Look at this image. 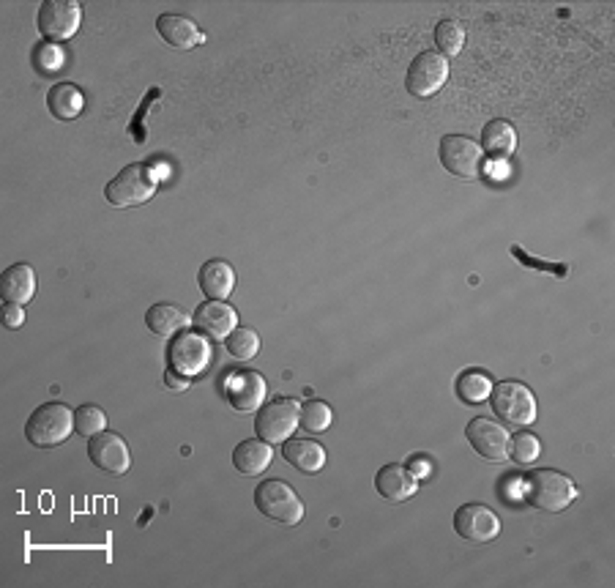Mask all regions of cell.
I'll return each mask as SVG.
<instances>
[{
  "label": "cell",
  "instance_id": "obj_28",
  "mask_svg": "<svg viewBox=\"0 0 615 588\" xmlns=\"http://www.w3.org/2000/svg\"><path fill=\"white\" fill-rule=\"evenodd\" d=\"M435 44L443 58L446 55H457L465 47V28L457 20H443L435 25Z\"/></svg>",
  "mask_w": 615,
  "mask_h": 588
},
{
  "label": "cell",
  "instance_id": "obj_30",
  "mask_svg": "<svg viewBox=\"0 0 615 588\" xmlns=\"http://www.w3.org/2000/svg\"><path fill=\"white\" fill-rule=\"evenodd\" d=\"M542 454V444H539V438L533 433H517L514 438H509V457H512L514 463L520 465H528L533 463L536 457Z\"/></svg>",
  "mask_w": 615,
  "mask_h": 588
},
{
  "label": "cell",
  "instance_id": "obj_5",
  "mask_svg": "<svg viewBox=\"0 0 615 588\" xmlns=\"http://www.w3.org/2000/svg\"><path fill=\"white\" fill-rule=\"evenodd\" d=\"M255 506L260 515H266L268 520H277L282 526H296L304 517V504L285 479L260 482L255 490Z\"/></svg>",
  "mask_w": 615,
  "mask_h": 588
},
{
  "label": "cell",
  "instance_id": "obj_19",
  "mask_svg": "<svg viewBox=\"0 0 615 588\" xmlns=\"http://www.w3.org/2000/svg\"><path fill=\"white\" fill-rule=\"evenodd\" d=\"M0 296L6 304H22V307L36 296V274L28 263H14L3 271Z\"/></svg>",
  "mask_w": 615,
  "mask_h": 588
},
{
  "label": "cell",
  "instance_id": "obj_27",
  "mask_svg": "<svg viewBox=\"0 0 615 588\" xmlns=\"http://www.w3.org/2000/svg\"><path fill=\"white\" fill-rule=\"evenodd\" d=\"M331 422H334V413H331V408L323 400H309V403L301 405L298 424L304 430H309V433H326Z\"/></svg>",
  "mask_w": 615,
  "mask_h": 588
},
{
  "label": "cell",
  "instance_id": "obj_26",
  "mask_svg": "<svg viewBox=\"0 0 615 588\" xmlns=\"http://www.w3.org/2000/svg\"><path fill=\"white\" fill-rule=\"evenodd\" d=\"M225 348L238 362H249V359H255L257 351H260V337H257L255 329L241 326V329H233L227 334Z\"/></svg>",
  "mask_w": 615,
  "mask_h": 588
},
{
  "label": "cell",
  "instance_id": "obj_32",
  "mask_svg": "<svg viewBox=\"0 0 615 588\" xmlns=\"http://www.w3.org/2000/svg\"><path fill=\"white\" fill-rule=\"evenodd\" d=\"M512 252H514V258L523 260L525 266H533V269L550 271V274H555V277H566V266H550V263H539V260L528 258V255H525V252L520 247H512Z\"/></svg>",
  "mask_w": 615,
  "mask_h": 588
},
{
  "label": "cell",
  "instance_id": "obj_25",
  "mask_svg": "<svg viewBox=\"0 0 615 588\" xmlns=\"http://www.w3.org/2000/svg\"><path fill=\"white\" fill-rule=\"evenodd\" d=\"M492 386H495V383H492V378L487 372L468 370L457 378V397H460L462 403L479 405L484 403V400H490Z\"/></svg>",
  "mask_w": 615,
  "mask_h": 588
},
{
  "label": "cell",
  "instance_id": "obj_22",
  "mask_svg": "<svg viewBox=\"0 0 615 588\" xmlns=\"http://www.w3.org/2000/svg\"><path fill=\"white\" fill-rule=\"evenodd\" d=\"M482 151L492 159H509L517 151V132L509 121L495 118L482 129Z\"/></svg>",
  "mask_w": 615,
  "mask_h": 588
},
{
  "label": "cell",
  "instance_id": "obj_33",
  "mask_svg": "<svg viewBox=\"0 0 615 588\" xmlns=\"http://www.w3.org/2000/svg\"><path fill=\"white\" fill-rule=\"evenodd\" d=\"M22 323H25L22 304H6V307H3V326H6V329H20Z\"/></svg>",
  "mask_w": 615,
  "mask_h": 588
},
{
  "label": "cell",
  "instance_id": "obj_29",
  "mask_svg": "<svg viewBox=\"0 0 615 588\" xmlns=\"http://www.w3.org/2000/svg\"><path fill=\"white\" fill-rule=\"evenodd\" d=\"M74 427H77V433L85 435V438H93V435L104 433L107 416H104L102 408H96V405H80V408L74 411Z\"/></svg>",
  "mask_w": 615,
  "mask_h": 588
},
{
  "label": "cell",
  "instance_id": "obj_10",
  "mask_svg": "<svg viewBox=\"0 0 615 588\" xmlns=\"http://www.w3.org/2000/svg\"><path fill=\"white\" fill-rule=\"evenodd\" d=\"M465 438L473 446V452L484 457V460H490V463H503L509 457V438L512 435L506 433V427L495 422V419H487V416L471 419L465 427Z\"/></svg>",
  "mask_w": 615,
  "mask_h": 588
},
{
  "label": "cell",
  "instance_id": "obj_2",
  "mask_svg": "<svg viewBox=\"0 0 615 588\" xmlns=\"http://www.w3.org/2000/svg\"><path fill=\"white\" fill-rule=\"evenodd\" d=\"M74 411L63 403H44L28 416L25 422V438L39 449H52L69 441L74 433Z\"/></svg>",
  "mask_w": 615,
  "mask_h": 588
},
{
  "label": "cell",
  "instance_id": "obj_12",
  "mask_svg": "<svg viewBox=\"0 0 615 588\" xmlns=\"http://www.w3.org/2000/svg\"><path fill=\"white\" fill-rule=\"evenodd\" d=\"M167 356H170L173 370H178L186 378H192V375H200V372L208 370V364H211V345H208L203 334L184 331V334L175 337Z\"/></svg>",
  "mask_w": 615,
  "mask_h": 588
},
{
  "label": "cell",
  "instance_id": "obj_13",
  "mask_svg": "<svg viewBox=\"0 0 615 588\" xmlns=\"http://www.w3.org/2000/svg\"><path fill=\"white\" fill-rule=\"evenodd\" d=\"M454 531L468 542H492L501 534V520L484 504H465L454 512Z\"/></svg>",
  "mask_w": 615,
  "mask_h": 588
},
{
  "label": "cell",
  "instance_id": "obj_24",
  "mask_svg": "<svg viewBox=\"0 0 615 588\" xmlns=\"http://www.w3.org/2000/svg\"><path fill=\"white\" fill-rule=\"evenodd\" d=\"M271 460H274V449L263 438L260 441H241L233 452V465H236L238 474L244 476L263 474Z\"/></svg>",
  "mask_w": 615,
  "mask_h": 588
},
{
  "label": "cell",
  "instance_id": "obj_34",
  "mask_svg": "<svg viewBox=\"0 0 615 588\" xmlns=\"http://www.w3.org/2000/svg\"><path fill=\"white\" fill-rule=\"evenodd\" d=\"M164 386H167L170 392H186V389H189V378L170 367V370L164 372Z\"/></svg>",
  "mask_w": 615,
  "mask_h": 588
},
{
  "label": "cell",
  "instance_id": "obj_17",
  "mask_svg": "<svg viewBox=\"0 0 615 588\" xmlns=\"http://www.w3.org/2000/svg\"><path fill=\"white\" fill-rule=\"evenodd\" d=\"M156 31L175 50H195L197 44L205 42V33L189 17H181V14H162L156 20Z\"/></svg>",
  "mask_w": 615,
  "mask_h": 588
},
{
  "label": "cell",
  "instance_id": "obj_21",
  "mask_svg": "<svg viewBox=\"0 0 615 588\" xmlns=\"http://www.w3.org/2000/svg\"><path fill=\"white\" fill-rule=\"evenodd\" d=\"M189 323H192V318L181 307L167 304V301L154 304L151 310L145 312V326L154 331L156 337H178Z\"/></svg>",
  "mask_w": 615,
  "mask_h": 588
},
{
  "label": "cell",
  "instance_id": "obj_1",
  "mask_svg": "<svg viewBox=\"0 0 615 588\" xmlns=\"http://www.w3.org/2000/svg\"><path fill=\"white\" fill-rule=\"evenodd\" d=\"M577 498V485L564 474V471H555V468H539L525 476L523 485V501L539 512H550L558 515L564 512L566 506H572Z\"/></svg>",
  "mask_w": 615,
  "mask_h": 588
},
{
  "label": "cell",
  "instance_id": "obj_20",
  "mask_svg": "<svg viewBox=\"0 0 615 588\" xmlns=\"http://www.w3.org/2000/svg\"><path fill=\"white\" fill-rule=\"evenodd\" d=\"M282 454H285L287 463L301 474H318L326 465V449L309 438H287L282 444Z\"/></svg>",
  "mask_w": 615,
  "mask_h": 588
},
{
  "label": "cell",
  "instance_id": "obj_4",
  "mask_svg": "<svg viewBox=\"0 0 615 588\" xmlns=\"http://www.w3.org/2000/svg\"><path fill=\"white\" fill-rule=\"evenodd\" d=\"M492 411L498 419H503L512 427H531L536 422V397L533 392L520 381H503L492 386Z\"/></svg>",
  "mask_w": 615,
  "mask_h": 588
},
{
  "label": "cell",
  "instance_id": "obj_8",
  "mask_svg": "<svg viewBox=\"0 0 615 588\" xmlns=\"http://www.w3.org/2000/svg\"><path fill=\"white\" fill-rule=\"evenodd\" d=\"M441 165L457 178H479L484 170L482 145L465 135H446L438 148Z\"/></svg>",
  "mask_w": 615,
  "mask_h": 588
},
{
  "label": "cell",
  "instance_id": "obj_18",
  "mask_svg": "<svg viewBox=\"0 0 615 588\" xmlns=\"http://www.w3.org/2000/svg\"><path fill=\"white\" fill-rule=\"evenodd\" d=\"M197 282H200V290H203L208 299L225 301L233 288H236V271L227 260H208L200 266V274H197Z\"/></svg>",
  "mask_w": 615,
  "mask_h": 588
},
{
  "label": "cell",
  "instance_id": "obj_15",
  "mask_svg": "<svg viewBox=\"0 0 615 588\" xmlns=\"http://www.w3.org/2000/svg\"><path fill=\"white\" fill-rule=\"evenodd\" d=\"M192 323H195V329L200 331L203 337H208V340H225L227 334L236 329L238 312L233 310L230 304H225V301L208 299L197 307Z\"/></svg>",
  "mask_w": 615,
  "mask_h": 588
},
{
  "label": "cell",
  "instance_id": "obj_3",
  "mask_svg": "<svg viewBox=\"0 0 615 588\" xmlns=\"http://www.w3.org/2000/svg\"><path fill=\"white\" fill-rule=\"evenodd\" d=\"M154 170L145 165H126L118 176L104 186V197L113 203L115 208H134L148 203L156 195Z\"/></svg>",
  "mask_w": 615,
  "mask_h": 588
},
{
  "label": "cell",
  "instance_id": "obj_11",
  "mask_svg": "<svg viewBox=\"0 0 615 588\" xmlns=\"http://www.w3.org/2000/svg\"><path fill=\"white\" fill-rule=\"evenodd\" d=\"M88 441H91V444H88V457H91V463L96 465L99 471L113 476H123L129 468H132L129 446H126V441H123L118 433L104 430V433L93 435Z\"/></svg>",
  "mask_w": 615,
  "mask_h": 588
},
{
  "label": "cell",
  "instance_id": "obj_7",
  "mask_svg": "<svg viewBox=\"0 0 615 588\" xmlns=\"http://www.w3.org/2000/svg\"><path fill=\"white\" fill-rule=\"evenodd\" d=\"M446 80H449V61L443 58L441 52L427 50L410 61L405 88L416 99H430V96L441 91Z\"/></svg>",
  "mask_w": 615,
  "mask_h": 588
},
{
  "label": "cell",
  "instance_id": "obj_9",
  "mask_svg": "<svg viewBox=\"0 0 615 588\" xmlns=\"http://www.w3.org/2000/svg\"><path fill=\"white\" fill-rule=\"evenodd\" d=\"M82 9L77 0H44L36 17L39 33L47 42H63L72 39L80 31Z\"/></svg>",
  "mask_w": 615,
  "mask_h": 588
},
{
  "label": "cell",
  "instance_id": "obj_16",
  "mask_svg": "<svg viewBox=\"0 0 615 588\" xmlns=\"http://www.w3.org/2000/svg\"><path fill=\"white\" fill-rule=\"evenodd\" d=\"M375 490L380 493V498H386L391 504H402L419 493V482L416 476L410 474L408 468L391 463L383 465L378 474H375Z\"/></svg>",
  "mask_w": 615,
  "mask_h": 588
},
{
  "label": "cell",
  "instance_id": "obj_31",
  "mask_svg": "<svg viewBox=\"0 0 615 588\" xmlns=\"http://www.w3.org/2000/svg\"><path fill=\"white\" fill-rule=\"evenodd\" d=\"M33 63H36L39 72H58V69H63V63H66V52H63L58 44L44 42L33 52Z\"/></svg>",
  "mask_w": 615,
  "mask_h": 588
},
{
  "label": "cell",
  "instance_id": "obj_23",
  "mask_svg": "<svg viewBox=\"0 0 615 588\" xmlns=\"http://www.w3.org/2000/svg\"><path fill=\"white\" fill-rule=\"evenodd\" d=\"M85 107V96L77 85L72 83H55L47 91V110L55 121H74Z\"/></svg>",
  "mask_w": 615,
  "mask_h": 588
},
{
  "label": "cell",
  "instance_id": "obj_14",
  "mask_svg": "<svg viewBox=\"0 0 615 588\" xmlns=\"http://www.w3.org/2000/svg\"><path fill=\"white\" fill-rule=\"evenodd\" d=\"M266 392H268L266 378L255 370L236 372V375L227 378L225 386L227 403L241 413L255 411V408H260V405L266 403Z\"/></svg>",
  "mask_w": 615,
  "mask_h": 588
},
{
  "label": "cell",
  "instance_id": "obj_6",
  "mask_svg": "<svg viewBox=\"0 0 615 588\" xmlns=\"http://www.w3.org/2000/svg\"><path fill=\"white\" fill-rule=\"evenodd\" d=\"M298 413L301 408L290 397H277L271 403H263L255 416V433L266 444H285L287 438L296 433Z\"/></svg>",
  "mask_w": 615,
  "mask_h": 588
}]
</instances>
